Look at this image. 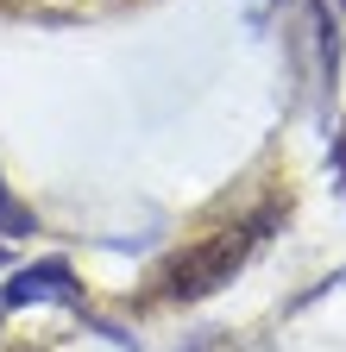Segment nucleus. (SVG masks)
Returning <instances> with one entry per match:
<instances>
[{
    "mask_svg": "<svg viewBox=\"0 0 346 352\" xmlns=\"http://www.w3.org/2000/svg\"><path fill=\"white\" fill-rule=\"evenodd\" d=\"M271 208L265 214H246V220H227V227H214L202 245H189V252H177L158 271V302H202V296H214V289H227L239 271H246V258L265 245V233H271Z\"/></svg>",
    "mask_w": 346,
    "mask_h": 352,
    "instance_id": "f257e3e1",
    "label": "nucleus"
},
{
    "mask_svg": "<svg viewBox=\"0 0 346 352\" xmlns=\"http://www.w3.org/2000/svg\"><path fill=\"white\" fill-rule=\"evenodd\" d=\"M32 302H82V283L63 264H32L19 283H7V308H32Z\"/></svg>",
    "mask_w": 346,
    "mask_h": 352,
    "instance_id": "f03ea898",
    "label": "nucleus"
},
{
    "mask_svg": "<svg viewBox=\"0 0 346 352\" xmlns=\"http://www.w3.org/2000/svg\"><path fill=\"white\" fill-rule=\"evenodd\" d=\"M0 233H32V214L7 201V189H0Z\"/></svg>",
    "mask_w": 346,
    "mask_h": 352,
    "instance_id": "7ed1b4c3",
    "label": "nucleus"
},
{
    "mask_svg": "<svg viewBox=\"0 0 346 352\" xmlns=\"http://www.w3.org/2000/svg\"><path fill=\"white\" fill-rule=\"evenodd\" d=\"M334 7H346V0H334Z\"/></svg>",
    "mask_w": 346,
    "mask_h": 352,
    "instance_id": "20e7f679",
    "label": "nucleus"
}]
</instances>
